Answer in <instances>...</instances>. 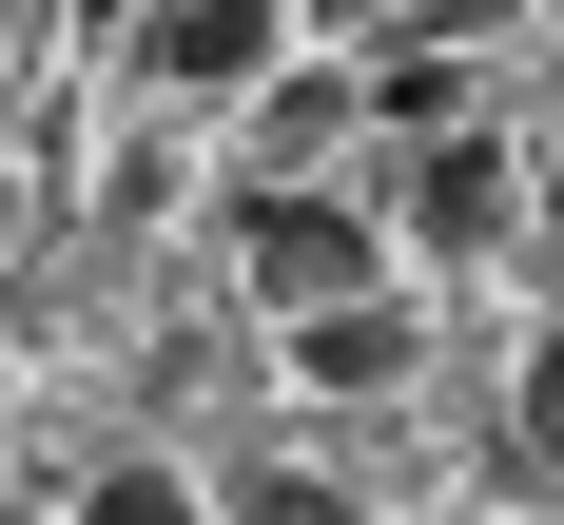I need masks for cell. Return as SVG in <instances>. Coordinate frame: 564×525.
<instances>
[{
	"label": "cell",
	"instance_id": "cell-5",
	"mask_svg": "<svg viewBox=\"0 0 564 525\" xmlns=\"http://www.w3.org/2000/svg\"><path fill=\"white\" fill-rule=\"evenodd\" d=\"M350 136V78H273V98H253V195H273V175H312Z\"/></svg>",
	"mask_w": 564,
	"mask_h": 525
},
{
	"label": "cell",
	"instance_id": "cell-6",
	"mask_svg": "<svg viewBox=\"0 0 564 525\" xmlns=\"http://www.w3.org/2000/svg\"><path fill=\"white\" fill-rule=\"evenodd\" d=\"M78 525H195V486H175V467H98V486H78Z\"/></svg>",
	"mask_w": 564,
	"mask_h": 525
},
{
	"label": "cell",
	"instance_id": "cell-2",
	"mask_svg": "<svg viewBox=\"0 0 564 525\" xmlns=\"http://www.w3.org/2000/svg\"><path fill=\"white\" fill-rule=\"evenodd\" d=\"M409 233H429V253H487V233H507V136H487V117L409 136Z\"/></svg>",
	"mask_w": 564,
	"mask_h": 525
},
{
	"label": "cell",
	"instance_id": "cell-7",
	"mask_svg": "<svg viewBox=\"0 0 564 525\" xmlns=\"http://www.w3.org/2000/svg\"><path fill=\"white\" fill-rule=\"evenodd\" d=\"M253 525H370L350 486H312V467H253Z\"/></svg>",
	"mask_w": 564,
	"mask_h": 525
},
{
	"label": "cell",
	"instance_id": "cell-3",
	"mask_svg": "<svg viewBox=\"0 0 564 525\" xmlns=\"http://www.w3.org/2000/svg\"><path fill=\"white\" fill-rule=\"evenodd\" d=\"M137 58H156L175 98H253V78L292 58V20H273V0H175V20H156Z\"/></svg>",
	"mask_w": 564,
	"mask_h": 525
},
{
	"label": "cell",
	"instance_id": "cell-1",
	"mask_svg": "<svg viewBox=\"0 0 564 525\" xmlns=\"http://www.w3.org/2000/svg\"><path fill=\"white\" fill-rule=\"evenodd\" d=\"M234 253H253V292H273V331L292 311H350V292L390 273V233L350 215V195H312V175H273V195L234 215Z\"/></svg>",
	"mask_w": 564,
	"mask_h": 525
},
{
	"label": "cell",
	"instance_id": "cell-4",
	"mask_svg": "<svg viewBox=\"0 0 564 525\" xmlns=\"http://www.w3.org/2000/svg\"><path fill=\"white\" fill-rule=\"evenodd\" d=\"M409 370V311L390 292H350V311H292V390H390Z\"/></svg>",
	"mask_w": 564,
	"mask_h": 525
},
{
	"label": "cell",
	"instance_id": "cell-8",
	"mask_svg": "<svg viewBox=\"0 0 564 525\" xmlns=\"http://www.w3.org/2000/svg\"><path fill=\"white\" fill-rule=\"evenodd\" d=\"M525 448L564 467V331H525Z\"/></svg>",
	"mask_w": 564,
	"mask_h": 525
}]
</instances>
